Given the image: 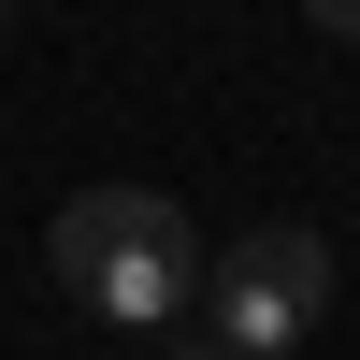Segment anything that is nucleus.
Wrapping results in <instances>:
<instances>
[{
	"label": "nucleus",
	"mask_w": 360,
	"mask_h": 360,
	"mask_svg": "<svg viewBox=\"0 0 360 360\" xmlns=\"http://www.w3.org/2000/svg\"><path fill=\"white\" fill-rule=\"evenodd\" d=\"M0 29H15V0H0Z\"/></svg>",
	"instance_id": "obj_5"
},
{
	"label": "nucleus",
	"mask_w": 360,
	"mask_h": 360,
	"mask_svg": "<svg viewBox=\"0 0 360 360\" xmlns=\"http://www.w3.org/2000/svg\"><path fill=\"white\" fill-rule=\"evenodd\" d=\"M173 360H259V346H231V332H188V346H173Z\"/></svg>",
	"instance_id": "obj_4"
},
{
	"label": "nucleus",
	"mask_w": 360,
	"mask_h": 360,
	"mask_svg": "<svg viewBox=\"0 0 360 360\" xmlns=\"http://www.w3.org/2000/svg\"><path fill=\"white\" fill-rule=\"evenodd\" d=\"M58 288H86V317H115V332H159V317L202 303V245H188V202L159 188H86L58 202Z\"/></svg>",
	"instance_id": "obj_1"
},
{
	"label": "nucleus",
	"mask_w": 360,
	"mask_h": 360,
	"mask_svg": "<svg viewBox=\"0 0 360 360\" xmlns=\"http://www.w3.org/2000/svg\"><path fill=\"white\" fill-rule=\"evenodd\" d=\"M303 15H317V29H332V44H360V0H303Z\"/></svg>",
	"instance_id": "obj_3"
},
{
	"label": "nucleus",
	"mask_w": 360,
	"mask_h": 360,
	"mask_svg": "<svg viewBox=\"0 0 360 360\" xmlns=\"http://www.w3.org/2000/svg\"><path fill=\"white\" fill-rule=\"evenodd\" d=\"M317 303H332V259H317V231H245V245L202 259V317H217L231 346H303Z\"/></svg>",
	"instance_id": "obj_2"
}]
</instances>
